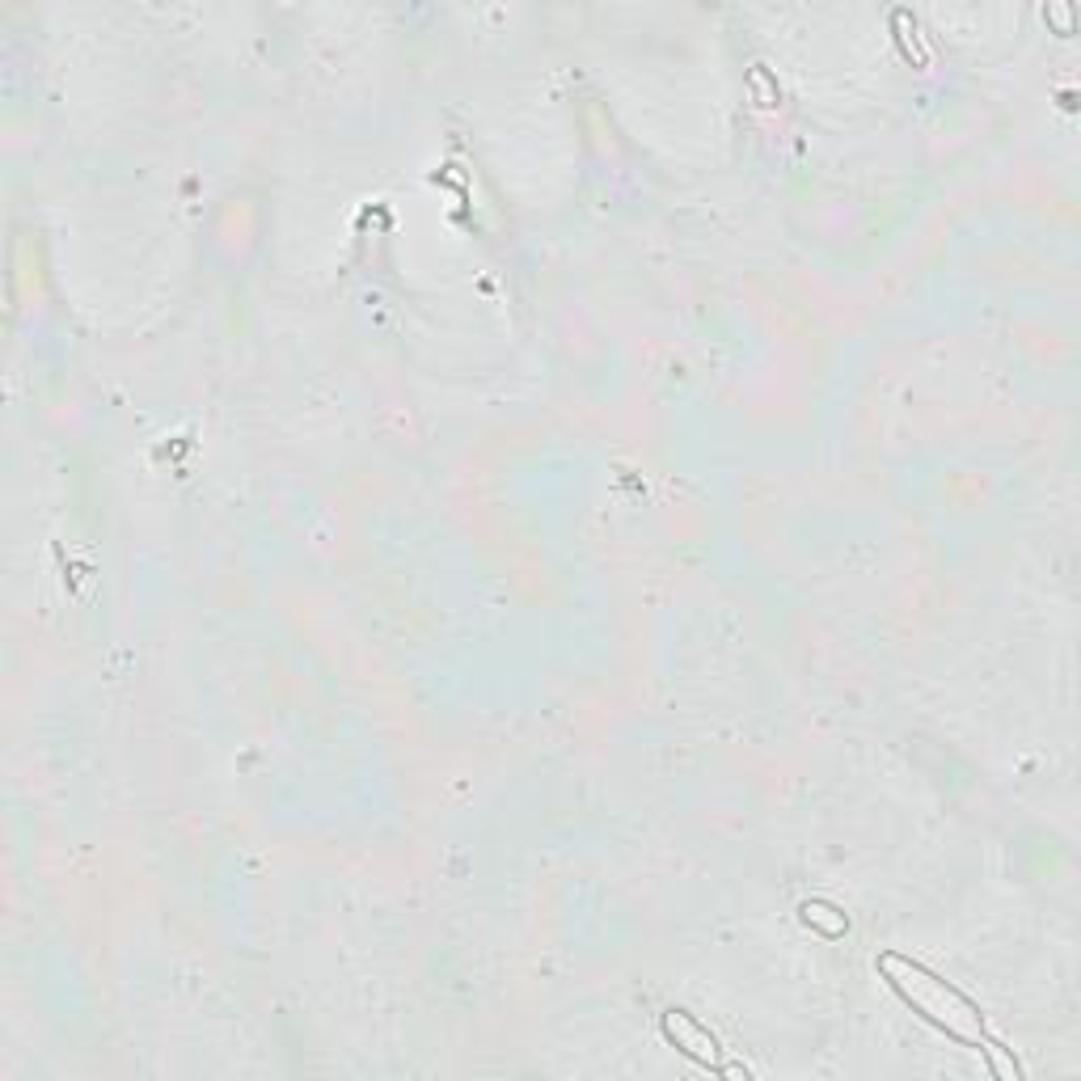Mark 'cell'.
<instances>
[{
	"label": "cell",
	"instance_id": "1",
	"mask_svg": "<svg viewBox=\"0 0 1081 1081\" xmlns=\"http://www.w3.org/2000/svg\"><path fill=\"white\" fill-rule=\"evenodd\" d=\"M668 1035H680L688 1043V1051H693V1056H701V1060H714V1039L701 1035V1031L685 1018V1014H668Z\"/></svg>",
	"mask_w": 1081,
	"mask_h": 1081
},
{
	"label": "cell",
	"instance_id": "2",
	"mask_svg": "<svg viewBox=\"0 0 1081 1081\" xmlns=\"http://www.w3.org/2000/svg\"><path fill=\"white\" fill-rule=\"evenodd\" d=\"M828 913H832L828 904H807V908H803V921H807V925H820L828 938L845 933V916H828Z\"/></svg>",
	"mask_w": 1081,
	"mask_h": 1081
}]
</instances>
